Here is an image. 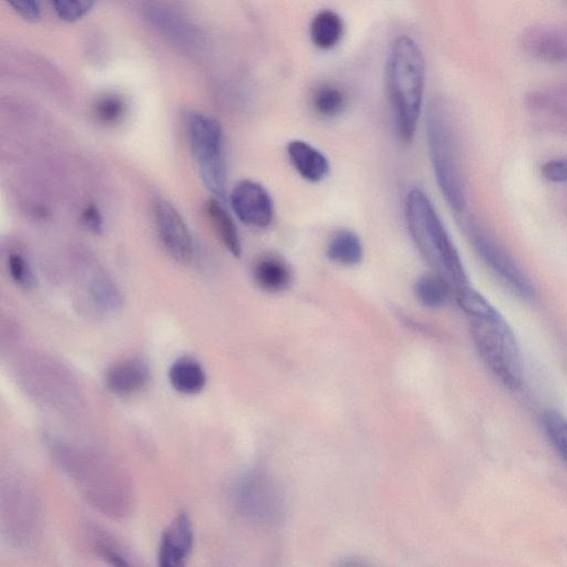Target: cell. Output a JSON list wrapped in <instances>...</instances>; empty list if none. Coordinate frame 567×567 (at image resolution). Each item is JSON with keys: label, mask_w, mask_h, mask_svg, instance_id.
<instances>
[{"label": "cell", "mask_w": 567, "mask_h": 567, "mask_svg": "<svg viewBox=\"0 0 567 567\" xmlns=\"http://www.w3.org/2000/svg\"><path fill=\"white\" fill-rule=\"evenodd\" d=\"M49 453L82 496L103 515L113 519L130 516L135 489L126 467L100 449L49 436Z\"/></svg>", "instance_id": "1"}, {"label": "cell", "mask_w": 567, "mask_h": 567, "mask_svg": "<svg viewBox=\"0 0 567 567\" xmlns=\"http://www.w3.org/2000/svg\"><path fill=\"white\" fill-rule=\"evenodd\" d=\"M424 74V59L419 45L406 35L399 37L388 58L386 87L396 134L403 143H410L416 132Z\"/></svg>", "instance_id": "2"}, {"label": "cell", "mask_w": 567, "mask_h": 567, "mask_svg": "<svg viewBox=\"0 0 567 567\" xmlns=\"http://www.w3.org/2000/svg\"><path fill=\"white\" fill-rule=\"evenodd\" d=\"M20 388L37 404L62 414L76 416L84 409V395L72 371L44 353H29L14 367Z\"/></svg>", "instance_id": "3"}, {"label": "cell", "mask_w": 567, "mask_h": 567, "mask_svg": "<svg viewBox=\"0 0 567 567\" xmlns=\"http://www.w3.org/2000/svg\"><path fill=\"white\" fill-rule=\"evenodd\" d=\"M405 217L410 235L423 258L456 288L467 285L458 251L435 207L421 188L410 189L405 199Z\"/></svg>", "instance_id": "4"}, {"label": "cell", "mask_w": 567, "mask_h": 567, "mask_svg": "<svg viewBox=\"0 0 567 567\" xmlns=\"http://www.w3.org/2000/svg\"><path fill=\"white\" fill-rule=\"evenodd\" d=\"M0 527L6 542L23 550L35 547L44 530V512L37 491L25 477L11 471L1 475Z\"/></svg>", "instance_id": "5"}, {"label": "cell", "mask_w": 567, "mask_h": 567, "mask_svg": "<svg viewBox=\"0 0 567 567\" xmlns=\"http://www.w3.org/2000/svg\"><path fill=\"white\" fill-rule=\"evenodd\" d=\"M426 141L437 186L450 207L461 213L466 205V195L457 138L451 115L440 102L429 107Z\"/></svg>", "instance_id": "6"}, {"label": "cell", "mask_w": 567, "mask_h": 567, "mask_svg": "<svg viewBox=\"0 0 567 567\" xmlns=\"http://www.w3.org/2000/svg\"><path fill=\"white\" fill-rule=\"evenodd\" d=\"M474 344L491 372L508 389L523 381V360L515 334L502 315L493 312L471 318Z\"/></svg>", "instance_id": "7"}, {"label": "cell", "mask_w": 567, "mask_h": 567, "mask_svg": "<svg viewBox=\"0 0 567 567\" xmlns=\"http://www.w3.org/2000/svg\"><path fill=\"white\" fill-rule=\"evenodd\" d=\"M186 130L202 182L216 198L223 200L226 195L227 171L220 124L210 116L192 112L186 118Z\"/></svg>", "instance_id": "8"}, {"label": "cell", "mask_w": 567, "mask_h": 567, "mask_svg": "<svg viewBox=\"0 0 567 567\" xmlns=\"http://www.w3.org/2000/svg\"><path fill=\"white\" fill-rule=\"evenodd\" d=\"M234 501L238 512L254 523H274L282 513L278 488L269 477L258 472H249L237 481Z\"/></svg>", "instance_id": "9"}, {"label": "cell", "mask_w": 567, "mask_h": 567, "mask_svg": "<svg viewBox=\"0 0 567 567\" xmlns=\"http://www.w3.org/2000/svg\"><path fill=\"white\" fill-rule=\"evenodd\" d=\"M468 237L481 259L504 284L523 298L534 296V286L515 260L477 225L468 223Z\"/></svg>", "instance_id": "10"}, {"label": "cell", "mask_w": 567, "mask_h": 567, "mask_svg": "<svg viewBox=\"0 0 567 567\" xmlns=\"http://www.w3.org/2000/svg\"><path fill=\"white\" fill-rule=\"evenodd\" d=\"M520 50L530 59L567 65V34L564 23H536L525 28L518 38Z\"/></svg>", "instance_id": "11"}, {"label": "cell", "mask_w": 567, "mask_h": 567, "mask_svg": "<svg viewBox=\"0 0 567 567\" xmlns=\"http://www.w3.org/2000/svg\"><path fill=\"white\" fill-rule=\"evenodd\" d=\"M153 212L156 228L166 251L177 262L188 264L194 252L193 238L178 209L158 195L154 198Z\"/></svg>", "instance_id": "12"}, {"label": "cell", "mask_w": 567, "mask_h": 567, "mask_svg": "<svg viewBox=\"0 0 567 567\" xmlns=\"http://www.w3.org/2000/svg\"><path fill=\"white\" fill-rule=\"evenodd\" d=\"M229 203L237 218L254 228L268 227L275 215V205L269 192L258 182H238L229 196Z\"/></svg>", "instance_id": "13"}, {"label": "cell", "mask_w": 567, "mask_h": 567, "mask_svg": "<svg viewBox=\"0 0 567 567\" xmlns=\"http://www.w3.org/2000/svg\"><path fill=\"white\" fill-rule=\"evenodd\" d=\"M194 544V528L189 514L179 511L163 532L157 550L162 567H177L185 564Z\"/></svg>", "instance_id": "14"}, {"label": "cell", "mask_w": 567, "mask_h": 567, "mask_svg": "<svg viewBox=\"0 0 567 567\" xmlns=\"http://www.w3.org/2000/svg\"><path fill=\"white\" fill-rule=\"evenodd\" d=\"M148 365L137 358L114 363L105 373L104 382L110 392L130 395L143 390L150 382Z\"/></svg>", "instance_id": "15"}, {"label": "cell", "mask_w": 567, "mask_h": 567, "mask_svg": "<svg viewBox=\"0 0 567 567\" xmlns=\"http://www.w3.org/2000/svg\"><path fill=\"white\" fill-rule=\"evenodd\" d=\"M287 156L298 175L309 183L323 181L330 172L326 155L302 140H292L287 144Z\"/></svg>", "instance_id": "16"}, {"label": "cell", "mask_w": 567, "mask_h": 567, "mask_svg": "<svg viewBox=\"0 0 567 567\" xmlns=\"http://www.w3.org/2000/svg\"><path fill=\"white\" fill-rule=\"evenodd\" d=\"M252 278L262 291L279 293L291 286L293 275L284 257L276 252H265L252 265Z\"/></svg>", "instance_id": "17"}, {"label": "cell", "mask_w": 567, "mask_h": 567, "mask_svg": "<svg viewBox=\"0 0 567 567\" xmlns=\"http://www.w3.org/2000/svg\"><path fill=\"white\" fill-rule=\"evenodd\" d=\"M84 532L89 547L97 557L114 566L133 564L128 549L105 528L89 524Z\"/></svg>", "instance_id": "18"}, {"label": "cell", "mask_w": 567, "mask_h": 567, "mask_svg": "<svg viewBox=\"0 0 567 567\" xmlns=\"http://www.w3.org/2000/svg\"><path fill=\"white\" fill-rule=\"evenodd\" d=\"M206 372L195 359L183 357L175 360L168 370V381L173 389L183 394H196L206 384Z\"/></svg>", "instance_id": "19"}, {"label": "cell", "mask_w": 567, "mask_h": 567, "mask_svg": "<svg viewBox=\"0 0 567 567\" xmlns=\"http://www.w3.org/2000/svg\"><path fill=\"white\" fill-rule=\"evenodd\" d=\"M327 258L343 267H354L362 261L363 246L360 237L350 229H339L326 246Z\"/></svg>", "instance_id": "20"}, {"label": "cell", "mask_w": 567, "mask_h": 567, "mask_svg": "<svg viewBox=\"0 0 567 567\" xmlns=\"http://www.w3.org/2000/svg\"><path fill=\"white\" fill-rule=\"evenodd\" d=\"M208 218L227 250L235 257L241 255V240L236 224L218 198H212L206 204Z\"/></svg>", "instance_id": "21"}, {"label": "cell", "mask_w": 567, "mask_h": 567, "mask_svg": "<svg viewBox=\"0 0 567 567\" xmlns=\"http://www.w3.org/2000/svg\"><path fill=\"white\" fill-rule=\"evenodd\" d=\"M413 292L421 305L436 309L446 303L450 297V282L440 272H426L416 279Z\"/></svg>", "instance_id": "22"}, {"label": "cell", "mask_w": 567, "mask_h": 567, "mask_svg": "<svg viewBox=\"0 0 567 567\" xmlns=\"http://www.w3.org/2000/svg\"><path fill=\"white\" fill-rule=\"evenodd\" d=\"M342 20L331 10H321L311 20V40L320 49L328 50L337 45L342 37Z\"/></svg>", "instance_id": "23"}, {"label": "cell", "mask_w": 567, "mask_h": 567, "mask_svg": "<svg viewBox=\"0 0 567 567\" xmlns=\"http://www.w3.org/2000/svg\"><path fill=\"white\" fill-rule=\"evenodd\" d=\"M311 104L313 111L319 116L333 118L344 111L347 97L339 86L331 83H322L316 87L311 97Z\"/></svg>", "instance_id": "24"}, {"label": "cell", "mask_w": 567, "mask_h": 567, "mask_svg": "<svg viewBox=\"0 0 567 567\" xmlns=\"http://www.w3.org/2000/svg\"><path fill=\"white\" fill-rule=\"evenodd\" d=\"M91 298L102 312H115L122 303V298L116 286L106 277L97 276L90 285Z\"/></svg>", "instance_id": "25"}, {"label": "cell", "mask_w": 567, "mask_h": 567, "mask_svg": "<svg viewBox=\"0 0 567 567\" xmlns=\"http://www.w3.org/2000/svg\"><path fill=\"white\" fill-rule=\"evenodd\" d=\"M542 424L551 445L567 463V420L558 412L547 410L542 415Z\"/></svg>", "instance_id": "26"}, {"label": "cell", "mask_w": 567, "mask_h": 567, "mask_svg": "<svg viewBox=\"0 0 567 567\" xmlns=\"http://www.w3.org/2000/svg\"><path fill=\"white\" fill-rule=\"evenodd\" d=\"M125 104L123 100L115 95H107L100 99L94 106L96 120L103 124H116L123 117Z\"/></svg>", "instance_id": "27"}, {"label": "cell", "mask_w": 567, "mask_h": 567, "mask_svg": "<svg viewBox=\"0 0 567 567\" xmlns=\"http://www.w3.org/2000/svg\"><path fill=\"white\" fill-rule=\"evenodd\" d=\"M60 19L74 22L83 18L93 7L94 0H49Z\"/></svg>", "instance_id": "28"}, {"label": "cell", "mask_w": 567, "mask_h": 567, "mask_svg": "<svg viewBox=\"0 0 567 567\" xmlns=\"http://www.w3.org/2000/svg\"><path fill=\"white\" fill-rule=\"evenodd\" d=\"M8 269L12 280L24 289L34 286V276L29 262L19 254H10L8 256Z\"/></svg>", "instance_id": "29"}, {"label": "cell", "mask_w": 567, "mask_h": 567, "mask_svg": "<svg viewBox=\"0 0 567 567\" xmlns=\"http://www.w3.org/2000/svg\"><path fill=\"white\" fill-rule=\"evenodd\" d=\"M542 175L553 183L567 182V158H555L543 164Z\"/></svg>", "instance_id": "30"}, {"label": "cell", "mask_w": 567, "mask_h": 567, "mask_svg": "<svg viewBox=\"0 0 567 567\" xmlns=\"http://www.w3.org/2000/svg\"><path fill=\"white\" fill-rule=\"evenodd\" d=\"M7 3L27 21H37L40 18V4L38 0H6Z\"/></svg>", "instance_id": "31"}, {"label": "cell", "mask_w": 567, "mask_h": 567, "mask_svg": "<svg viewBox=\"0 0 567 567\" xmlns=\"http://www.w3.org/2000/svg\"><path fill=\"white\" fill-rule=\"evenodd\" d=\"M83 225L95 234H101L103 228V218L95 205H87L81 214Z\"/></svg>", "instance_id": "32"}, {"label": "cell", "mask_w": 567, "mask_h": 567, "mask_svg": "<svg viewBox=\"0 0 567 567\" xmlns=\"http://www.w3.org/2000/svg\"><path fill=\"white\" fill-rule=\"evenodd\" d=\"M564 27H565V30H566V33H567V22H564Z\"/></svg>", "instance_id": "33"}, {"label": "cell", "mask_w": 567, "mask_h": 567, "mask_svg": "<svg viewBox=\"0 0 567 567\" xmlns=\"http://www.w3.org/2000/svg\"><path fill=\"white\" fill-rule=\"evenodd\" d=\"M567 4V0H563Z\"/></svg>", "instance_id": "34"}]
</instances>
